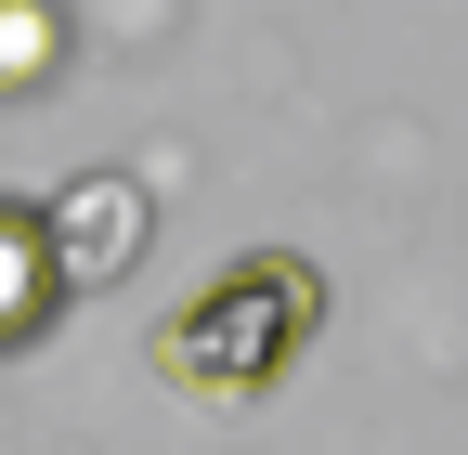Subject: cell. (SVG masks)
<instances>
[{
    "mask_svg": "<svg viewBox=\"0 0 468 455\" xmlns=\"http://www.w3.org/2000/svg\"><path fill=\"white\" fill-rule=\"evenodd\" d=\"M313 338H325V273L300 248H248L234 273H208V287L156 325V377L169 390H208V404L221 390L248 404V390H273Z\"/></svg>",
    "mask_w": 468,
    "mask_h": 455,
    "instance_id": "obj_1",
    "label": "cell"
},
{
    "mask_svg": "<svg viewBox=\"0 0 468 455\" xmlns=\"http://www.w3.org/2000/svg\"><path fill=\"white\" fill-rule=\"evenodd\" d=\"M39 221H52V260H66V287L91 300V287H117V273L156 248V183H144V169H79V183L52 196Z\"/></svg>",
    "mask_w": 468,
    "mask_h": 455,
    "instance_id": "obj_2",
    "label": "cell"
},
{
    "mask_svg": "<svg viewBox=\"0 0 468 455\" xmlns=\"http://www.w3.org/2000/svg\"><path fill=\"white\" fill-rule=\"evenodd\" d=\"M66 260H52V221L27 196H0V352H39L52 325H66Z\"/></svg>",
    "mask_w": 468,
    "mask_h": 455,
    "instance_id": "obj_3",
    "label": "cell"
},
{
    "mask_svg": "<svg viewBox=\"0 0 468 455\" xmlns=\"http://www.w3.org/2000/svg\"><path fill=\"white\" fill-rule=\"evenodd\" d=\"M66 79V0H0V91Z\"/></svg>",
    "mask_w": 468,
    "mask_h": 455,
    "instance_id": "obj_4",
    "label": "cell"
}]
</instances>
